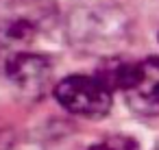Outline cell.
I'll return each instance as SVG.
<instances>
[{"instance_id": "cell-1", "label": "cell", "mask_w": 159, "mask_h": 150, "mask_svg": "<svg viewBox=\"0 0 159 150\" xmlns=\"http://www.w3.org/2000/svg\"><path fill=\"white\" fill-rule=\"evenodd\" d=\"M52 94L61 109L83 120H102L113 104V91L96 74H70L55 85Z\"/></svg>"}, {"instance_id": "cell-2", "label": "cell", "mask_w": 159, "mask_h": 150, "mask_svg": "<svg viewBox=\"0 0 159 150\" xmlns=\"http://www.w3.org/2000/svg\"><path fill=\"white\" fill-rule=\"evenodd\" d=\"M57 18L55 0H7V20L2 33L9 42H26Z\"/></svg>"}, {"instance_id": "cell-3", "label": "cell", "mask_w": 159, "mask_h": 150, "mask_svg": "<svg viewBox=\"0 0 159 150\" xmlns=\"http://www.w3.org/2000/svg\"><path fill=\"white\" fill-rule=\"evenodd\" d=\"M5 74L11 85L29 98H42L52 85V63L37 52H18L9 57Z\"/></svg>"}, {"instance_id": "cell-4", "label": "cell", "mask_w": 159, "mask_h": 150, "mask_svg": "<svg viewBox=\"0 0 159 150\" xmlns=\"http://www.w3.org/2000/svg\"><path fill=\"white\" fill-rule=\"evenodd\" d=\"M129 109L142 117L159 115V57L137 61L135 72L122 91Z\"/></svg>"}, {"instance_id": "cell-5", "label": "cell", "mask_w": 159, "mask_h": 150, "mask_svg": "<svg viewBox=\"0 0 159 150\" xmlns=\"http://www.w3.org/2000/svg\"><path fill=\"white\" fill-rule=\"evenodd\" d=\"M135 65H137V61H129V59H122V57H109L98 65L96 76L111 91H124L133 72H135Z\"/></svg>"}, {"instance_id": "cell-6", "label": "cell", "mask_w": 159, "mask_h": 150, "mask_svg": "<svg viewBox=\"0 0 159 150\" xmlns=\"http://www.w3.org/2000/svg\"><path fill=\"white\" fill-rule=\"evenodd\" d=\"M89 150H139V143L129 135H109L92 143Z\"/></svg>"}, {"instance_id": "cell-7", "label": "cell", "mask_w": 159, "mask_h": 150, "mask_svg": "<svg viewBox=\"0 0 159 150\" xmlns=\"http://www.w3.org/2000/svg\"><path fill=\"white\" fill-rule=\"evenodd\" d=\"M7 61H9V59H5V48L0 46V68H2V70H5V65H7Z\"/></svg>"}, {"instance_id": "cell-8", "label": "cell", "mask_w": 159, "mask_h": 150, "mask_svg": "<svg viewBox=\"0 0 159 150\" xmlns=\"http://www.w3.org/2000/svg\"><path fill=\"white\" fill-rule=\"evenodd\" d=\"M152 150H159V141H157V143H155V148H152Z\"/></svg>"}, {"instance_id": "cell-9", "label": "cell", "mask_w": 159, "mask_h": 150, "mask_svg": "<svg viewBox=\"0 0 159 150\" xmlns=\"http://www.w3.org/2000/svg\"><path fill=\"white\" fill-rule=\"evenodd\" d=\"M157 37H159V35H157Z\"/></svg>"}]
</instances>
